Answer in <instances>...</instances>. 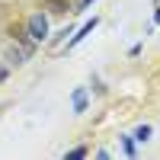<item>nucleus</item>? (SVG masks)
Segmentation results:
<instances>
[{
	"label": "nucleus",
	"instance_id": "nucleus-1",
	"mask_svg": "<svg viewBox=\"0 0 160 160\" xmlns=\"http://www.w3.org/2000/svg\"><path fill=\"white\" fill-rule=\"evenodd\" d=\"M26 35H29L32 42H35V45L48 38V19L42 16V13H32V16L26 19Z\"/></svg>",
	"mask_w": 160,
	"mask_h": 160
},
{
	"label": "nucleus",
	"instance_id": "nucleus-2",
	"mask_svg": "<svg viewBox=\"0 0 160 160\" xmlns=\"http://www.w3.org/2000/svg\"><path fill=\"white\" fill-rule=\"evenodd\" d=\"M96 22H99V19H96V16H93V19H87V22H83V26H80V32H77V35H74V38H71V42H68V48H74V45H80V42H83V38H87V35H90V32H93V29H96Z\"/></svg>",
	"mask_w": 160,
	"mask_h": 160
},
{
	"label": "nucleus",
	"instance_id": "nucleus-3",
	"mask_svg": "<svg viewBox=\"0 0 160 160\" xmlns=\"http://www.w3.org/2000/svg\"><path fill=\"white\" fill-rule=\"evenodd\" d=\"M83 109H87V90L77 87L74 90V112H83Z\"/></svg>",
	"mask_w": 160,
	"mask_h": 160
},
{
	"label": "nucleus",
	"instance_id": "nucleus-4",
	"mask_svg": "<svg viewBox=\"0 0 160 160\" xmlns=\"http://www.w3.org/2000/svg\"><path fill=\"white\" fill-rule=\"evenodd\" d=\"M45 7L51 13H64V10H68V0H45Z\"/></svg>",
	"mask_w": 160,
	"mask_h": 160
},
{
	"label": "nucleus",
	"instance_id": "nucleus-5",
	"mask_svg": "<svg viewBox=\"0 0 160 160\" xmlns=\"http://www.w3.org/2000/svg\"><path fill=\"white\" fill-rule=\"evenodd\" d=\"M131 138H135V141H148V138H151V125H141Z\"/></svg>",
	"mask_w": 160,
	"mask_h": 160
},
{
	"label": "nucleus",
	"instance_id": "nucleus-6",
	"mask_svg": "<svg viewBox=\"0 0 160 160\" xmlns=\"http://www.w3.org/2000/svg\"><path fill=\"white\" fill-rule=\"evenodd\" d=\"M64 157H71V160H83V157H87V148H71Z\"/></svg>",
	"mask_w": 160,
	"mask_h": 160
},
{
	"label": "nucleus",
	"instance_id": "nucleus-7",
	"mask_svg": "<svg viewBox=\"0 0 160 160\" xmlns=\"http://www.w3.org/2000/svg\"><path fill=\"white\" fill-rule=\"evenodd\" d=\"M122 148H125V154L131 157V154H135V138H131V135H125V138H122Z\"/></svg>",
	"mask_w": 160,
	"mask_h": 160
},
{
	"label": "nucleus",
	"instance_id": "nucleus-8",
	"mask_svg": "<svg viewBox=\"0 0 160 160\" xmlns=\"http://www.w3.org/2000/svg\"><path fill=\"white\" fill-rule=\"evenodd\" d=\"M90 3H93V0H74V10H77V13H83Z\"/></svg>",
	"mask_w": 160,
	"mask_h": 160
},
{
	"label": "nucleus",
	"instance_id": "nucleus-9",
	"mask_svg": "<svg viewBox=\"0 0 160 160\" xmlns=\"http://www.w3.org/2000/svg\"><path fill=\"white\" fill-rule=\"evenodd\" d=\"M0 80H7V68H0Z\"/></svg>",
	"mask_w": 160,
	"mask_h": 160
}]
</instances>
